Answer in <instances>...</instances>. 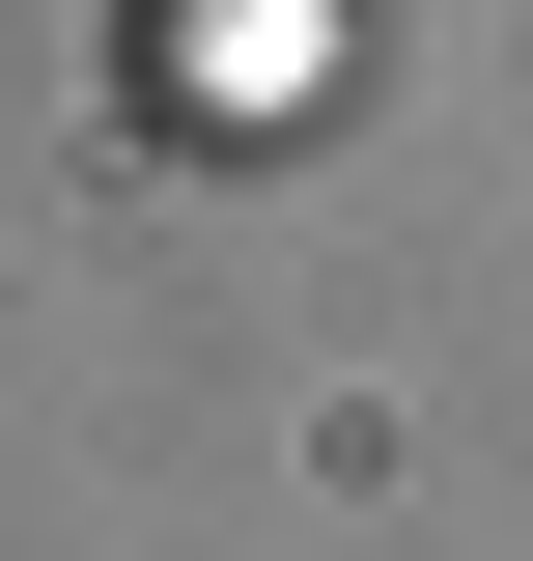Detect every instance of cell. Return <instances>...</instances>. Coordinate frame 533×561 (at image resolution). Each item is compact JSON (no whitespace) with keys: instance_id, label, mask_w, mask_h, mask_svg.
<instances>
[{"instance_id":"obj_1","label":"cell","mask_w":533,"mask_h":561,"mask_svg":"<svg viewBox=\"0 0 533 561\" xmlns=\"http://www.w3.org/2000/svg\"><path fill=\"white\" fill-rule=\"evenodd\" d=\"M113 84H140V140H309L337 0H113Z\"/></svg>"}]
</instances>
